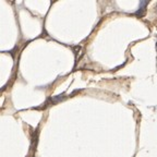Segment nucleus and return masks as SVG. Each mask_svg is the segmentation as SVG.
<instances>
[{
	"mask_svg": "<svg viewBox=\"0 0 157 157\" xmlns=\"http://www.w3.org/2000/svg\"><path fill=\"white\" fill-rule=\"evenodd\" d=\"M156 11H157V10H156Z\"/></svg>",
	"mask_w": 157,
	"mask_h": 157,
	"instance_id": "obj_2",
	"label": "nucleus"
},
{
	"mask_svg": "<svg viewBox=\"0 0 157 157\" xmlns=\"http://www.w3.org/2000/svg\"><path fill=\"white\" fill-rule=\"evenodd\" d=\"M147 3H148L147 1H142V2H141V4H140V9H139V11L136 12V15H137V16H142V15H143V13H144V9H146Z\"/></svg>",
	"mask_w": 157,
	"mask_h": 157,
	"instance_id": "obj_1",
	"label": "nucleus"
}]
</instances>
